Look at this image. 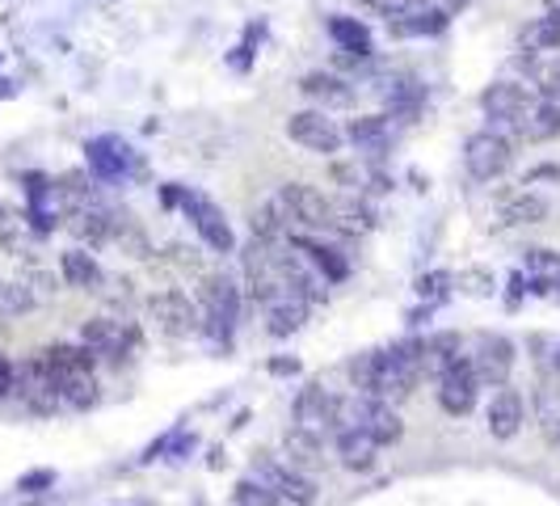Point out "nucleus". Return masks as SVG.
Masks as SVG:
<instances>
[{
  "label": "nucleus",
  "mask_w": 560,
  "mask_h": 506,
  "mask_svg": "<svg viewBox=\"0 0 560 506\" xmlns=\"http://www.w3.org/2000/svg\"><path fill=\"white\" fill-rule=\"evenodd\" d=\"M523 422H527V401H523V393L518 389H498L493 393V401H489V410H485V426H489V435L493 439H502V444H510L518 430H523Z\"/></svg>",
  "instance_id": "obj_12"
},
{
  "label": "nucleus",
  "mask_w": 560,
  "mask_h": 506,
  "mask_svg": "<svg viewBox=\"0 0 560 506\" xmlns=\"http://www.w3.org/2000/svg\"><path fill=\"white\" fill-rule=\"evenodd\" d=\"M59 271H63V279H68V287H81V291H97L102 287V266L93 262V253L84 250H68L63 257H59Z\"/></svg>",
  "instance_id": "obj_21"
},
{
  "label": "nucleus",
  "mask_w": 560,
  "mask_h": 506,
  "mask_svg": "<svg viewBox=\"0 0 560 506\" xmlns=\"http://www.w3.org/2000/svg\"><path fill=\"white\" fill-rule=\"evenodd\" d=\"M186 211H190V220H195L198 237L211 245V250L220 253H232V245H236V237H232V228H228L224 211L215 207V203H207V198H186Z\"/></svg>",
  "instance_id": "obj_14"
},
{
  "label": "nucleus",
  "mask_w": 560,
  "mask_h": 506,
  "mask_svg": "<svg viewBox=\"0 0 560 506\" xmlns=\"http://www.w3.org/2000/svg\"><path fill=\"white\" fill-rule=\"evenodd\" d=\"M59 401H68V405H77V410H89V405L97 401V380H93V371L63 376V380H59Z\"/></svg>",
  "instance_id": "obj_26"
},
{
  "label": "nucleus",
  "mask_w": 560,
  "mask_h": 506,
  "mask_svg": "<svg viewBox=\"0 0 560 506\" xmlns=\"http://www.w3.org/2000/svg\"><path fill=\"white\" fill-rule=\"evenodd\" d=\"M18 228H22L18 211L13 207H0V245H13L18 241Z\"/></svg>",
  "instance_id": "obj_34"
},
{
  "label": "nucleus",
  "mask_w": 560,
  "mask_h": 506,
  "mask_svg": "<svg viewBox=\"0 0 560 506\" xmlns=\"http://www.w3.org/2000/svg\"><path fill=\"white\" fill-rule=\"evenodd\" d=\"M548 211H552L548 198H539V195H518L505 203V220H510V225H544Z\"/></svg>",
  "instance_id": "obj_28"
},
{
  "label": "nucleus",
  "mask_w": 560,
  "mask_h": 506,
  "mask_svg": "<svg viewBox=\"0 0 560 506\" xmlns=\"http://www.w3.org/2000/svg\"><path fill=\"white\" fill-rule=\"evenodd\" d=\"M468 364H472L480 384L505 389V384H510V371H514V346H510L502 334H480L477 350H472Z\"/></svg>",
  "instance_id": "obj_8"
},
{
  "label": "nucleus",
  "mask_w": 560,
  "mask_h": 506,
  "mask_svg": "<svg viewBox=\"0 0 560 506\" xmlns=\"http://www.w3.org/2000/svg\"><path fill=\"white\" fill-rule=\"evenodd\" d=\"M359 4H366V9H375L380 18H388V22H396V18H405L409 9H418L421 0H359Z\"/></svg>",
  "instance_id": "obj_33"
},
{
  "label": "nucleus",
  "mask_w": 560,
  "mask_h": 506,
  "mask_svg": "<svg viewBox=\"0 0 560 506\" xmlns=\"http://www.w3.org/2000/svg\"><path fill=\"white\" fill-rule=\"evenodd\" d=\"M350 426L366 430V435L375 439V448H393V444H400V435H405L400 414H396L388 401H375V396L359 401V410H354V422H350Z\"/></svg>",
  "instance_id": "obj_10"
},
{
  "label": "nucleus",
  "mask_w": 560,
  "mask_h": 506,
  "mask_svg": "<svg viewBox=\"0 0 560 506\" xmlns=\"http://www.w3.org/2000/svg\"><path fill=\"white\" fill-rule=\"evenodd\" d=\"M287 136L300 143V148L316 152V157H337L341 143H346V131H341L325 111L291 114V118H287Z\"/></svg>",
  "instance_id": "obj_3"
},
{
  "label": "nucleus",
  "mask_w": 560,
  "mask_h": 506,
  "mask_svg": "<svg viewBox=\"0 0 560 506\" xmlns=\"http://www.w3.org/2000/svg\"><path fill=\"white\" fill-rule=\"evenodd\" d=\"M168 253H177V262L182 266H198V257H195V250H186V245H173Z\"/></svg>",
  "instance_id": "obj_36"
},
{
  "label": "nucleus",
  "mask_w": 560,
  "mask_h": 506,
  "mask_svg": "<svg viewBox=\"0 0 560 506\" xmlns=\"http://www.w3.org/2000/svg\"><path fill=\"white\" fill-rule=\"evenodd\" d=\"M544 13H548V18H557V22H560V0H544Z\"/></svg>",
  "instance_id": "obj_37"
},
{
  "label": "nucleus",
  "mask_w": 560,
  "mask_h": 506,
  "mask_svg": "<svg viewBox=\"0 0 560 506\" xmlns=\"http://www.w3.org/2000/svg\"><path fill=\"white\" fill-rule=\"evenodd\" d=\"M477 371L468 359H455L451 367L439 371V405L447 410L451 418H464V414H472V405H477Z\"/></svg>",
  "instance_id": "obj_7"
},
{
  "label": "nucleus",
  "mask_w": 560,
  "mask_h": 506,
  "mask_svg": "<svg viewBox=\"0 0 560 506\" xmlns=\"http://www.w3.org/2000/svg\"><path fill=\"white\" fill-rule=\"evenodd\" d=\"M38 300H34V291H30L26 283H9L0 279V321H13V317H26Z\"/></svg>",
  "instance_id": "obj_27"
},
{
  "label": "nucleus",
  "mask_w": 560,
  "mask_h": 506,
  "mask_svg": "<svg viewBox=\"0 0 560 506\" xmlns=\"http://www.w3.org/2000/svg\"><path fill=\"white\" fill-rule=\"evenodd\" d=\"M257 304H261V312H266V330H270L275 337L295 334V330L308 321V300H304L300 291H291L282 279L275 283Z\"/></svg>",
  "instance_id": "obj_6"
},
{
  "label": "nucleus",
  "mask_w": 560,
  "mask_h": 506,
  "mask_svg": "<svg viewBox=\"0 0 560 506\" xmlns=\"http://www.w3.org/2000/svg\"><path fill=\"white\" fill-rule=\"evenodd\" d=\"M535 422H539L544 444L557 451V444H560V384L557 380L535 384Z\"/></svg>",
  "instance_id": "obj_19"
},
{
  "label": "nucleus",
  "mask_w": 560,
  "mask_h": 506,
  "mask_svg": "<svg viewBox=\"0 0 560 506\" xmlns=\"http://www.w3.org/2000/svg\"><path fill=\"white\" fill-rule=\"evenodd\" d=\"M371 211H366L363 203H341V207H334V228H341V232H350V237H359V232H371Z\"/></svg>",
  "instance_id": "obj_30"
},
{
  "label": "nucleus",
  "mask_w": 560,
  "mask_h": 506,
  "mask_svg": "<svg viewBox=\"0 0 560 506\" xmlns=\"http://www.w3.org/2000/svg\"><path fill=\"white\" fill-rule=\"evenodd\" d=\"M22 401H26L34 414H56L59 405V380L56 371L47 367V359L43 355H34L26 367H22Z\"/></svg>",
  "instance_id": "obj_11"
},
{
  "label": "nucleus",
  "mask_w": 560,
  "mask_h": 506,
  "mask_svg": "<svg viewBox=\"0 0 560 506\" xmlns=\"http://www.w3.org/2000/svg\"><path fill=\"white\" fill-rule=\"evenodd\" d=\"M282 451H287V464L295 469V473H316L320 469V439H312L304 430H287V439H282Z\"/></svg>",
  "instance_id": "obj_23"
},
{
  "label": "nucleus",
  "mask_w": 560,
  "mask_h": 506,
  "mask_svg": "<svg viewBox=\"0 0 560 506\" xmlns=\"http://www.w3.org/2000/svg\"><path fill=\"white\" fill-rule=\"evenodd\" d=\"M523 47L535 51V56H548V51H560V22L557 18H535L532 26H523Z\"/></svg>",
  "instance_id": "obj_25"
},
{
  "label": "nucleus",
  "mask_w": 560,
  "mask_h": 506,
  "mask_svg": "<svg viewBox=\"0 0 560 506\" xmlns=\"http://www.w3.org/2000/svg\"><path fill=\"white\" fill-rule=\"evenodd\" d=\"M523 266H527V275H532L539 287H548V283H560V253L557 250H527Z\"/></svg>",
  "instance_id": "obj_29"
},
{
  "label": "nucleus",
  "mask_w": 560,
  "mask_h": 506,
  "mask_svg": "<svg viewBox=\"0 0 560 506\" xmlns=\"http://www.w3.org/2000/svg\"><path fill=\"white\" fill-rule=\"evenodd\" d=\"M232 498H236V506H279V494L266 481H241Z\"/></svg>",
  "instance_id": "obj_31"
},
{
  "label": "nucleus",
  "mask_w": 560,
  "mask_h": 506,
  "mask_svg": "<svg viewBox=\"0 0 560 506\" xmlns=\"http://www.w3.org/2000/svg\"><path fill=\"white\" fill-rule=\"evenodd\" d=\"M552 367H557V371H560V346H557V350H552Z\"/></svg>",
  "instance_id": "obj_38"
},
{
  "label": "nucleus",
  "mask_w": 560,
  "mask_h": 506,
  "mask_svg": "<svg viewBox=\"0 0 560 506\" xmlns=\"http://www.w3.org/2000/svg\"><path fill=\"white\" fill-rule=\"evenodd\" d=\"M480 106L493 123H518L523 114L532 111V93H527V84L518 81H493L480 93Z\"/></svg>",
  "instance_id": "obj_13"
},
{
  "label": "nucleus",
  "mask_w": 560,
  "mask_h": 506,
  "mask_svg": "<svg viewBox=\"0 0 560 506\" xmlns=\"http://www.w3.org/2000/svg\"><path fill=\"white\" fill-rule=\"evenodd\" d=\"M300 89H304V97H312L320 111H334V106H350L354 102V89L341 81V77H334V72H308Z\"/></svg>",
  "instance_id": "obj_17"
},
{
  "label": "nucleus",
  "mask_w": 560,
  "mask_h": 506,
  "mask_svg": "<svg viewBox=\"0 0 560 506\" xmlns=\"http://www.w3.org/2000/svg\"><path fill=\"white\" fill-rule=\"evenodd\" d=\"M329 34H334V43L346 56H354V59L371 56V34H366L363 22H354V18H334V22H329Z\"/></svg>",
  "instance_id": "obj_24"
},
{
  "label": "nucleus",
  "mask_w": 560,
  "mask_h": 506,
  "mask_svg": "<svg viewBox=\"0 0 560 506\" xmlns=\"http://www.w3.org/2000/svg\"><path fill=\"white\" fill-rule=\"evenodd\" d=\"M510 161H514V143L502 140L498 131H477L472 140L464 143V165H468V173L477 182L502 177L505 169H510Z\"/></svg>",
  "instance_id": "obj_5"
},
{
  "label": "nucleus",
  "mask_w": 560,
  "mask_h": 506,
  "mask_svg": "<svg viewBox=\"0 0 560 506\" xmlns=\"http://www.w3.org/2000/svg\"><path fill=\"white\" fill-rule=\"evenodd\" d=\"M341 426V401L334 393H325L320 384H308L295 396V430H304L312 439H325Z\"/></svg>",
  "instance_id": "obj_4"
},
{
  "label": "nucleus",
  "mask_w": 560,
  "mask_h": 506,
  "mask_svg": "<svg viewBox=\"0 0 560 506\" xmlns=\"http://www.w3.org/2000/svg\"><path fill=\"white\" fill-rule=\"evenodd\" d=\"M261 481H266L279 498H287V503H295V506H308L312 498H316L312 478L308 473H295V469H261Z\"/></svg>",
  "instance_id": "obj_20"
},
{
  "label": "nucleus",
  "mask_w": 560,
  "mask_h": 506,
  "mask_svg": "<svg viewBox=\"0 0 560 506\" xmlns=\"http://www.w3.org/2000/svg\"><path fill=\"white\" fill-rule=\"evenodd\" d=\"M354 380H363V393L375 401H405L413 396V389L425 376V342H400L393 350H380V355H366L363 364L350 367Z\"/></svg>",
  "instance_id": "obj_1"
},
{
  "label": "nucleus",
  "mask_w": 560,
  "mask_h": 506,
  "mask_svg": "<svg viewBox=\"0 0 560 506\" xmlns=\"http://www.w3.org/2000/svg\"><path fill=\"white\" fill-rule=\"evenodd\" d=\"M375 439L359 430V426H341L337 430V456H341V464L350 469V473H366L371 464H375Z\"/></svg>",
  "instance_id": "obj_16"
},
{
  "label": "nucleus",
  "mask_w": 560,
  "mask_h": 506,
  "mask_svg": "<svg viewBox=\"0 0 560 506\" xmlns=\"http://www.w3.org/2000/svg\"><path fill=\"white\" fill-rule=\"evenodd\" d=\"M148 321L156 325V334L186 337L198 325V309L182 291H161V296L148 300Z\"/></svg>",
  "instance_id": "obj_9"
},
{
  "label": "nucleus",
  "mask_w": 560,
  "mask_h": 506,
  "mask_svg": "<svg viewBox=\"0 0 560 506\" xmlns=\"http://www.w3.org/2000/svg\"><path fill=\"white\" fill-rule=\"evenodd\" d=\"M560 136V106L552 102H535L532 111L523 114V140L527 143H548Z\"/></svg>",
  "instance_id": "obj_22"
},
{
  "label": "nucleus",
  "mask_w": 560,
  "mask_h": 506,
  "mask_svg": "<svg viewBox=\"0 0 560 506\" xmlns=\"http://www.w3.org/2000/svg\"><path fill=\"white\" fill-rule=\"evenodd\" d=\"M198 300H202V309H207V317H211L215 325H232V321H236V312H241V296H236V287H232L228 279H220V275L202 279Z\"/></svg>",
  "instance_id": "obj_15"
},
{
  "label": "nucleus",
  "mask_w": 560,
  "mask_h": 506,
  "mask_svg": "<svg viewBox=\"0 0 560 506\" xmlns=\"http://www.w3.org/2000/svg\"><path fill=\"white\" fill-rule=\"evenodd\" d=\"M81 342L93 355H122L127 350V330L114 317H93V321H84Z\"/></svg>",
  "instance_id": "obj_18"
},
{
  "label": "nucleus",
  "mask_w": 560,
  "mask_h": 506,
  "mask_svg": "<svg viewBox=\"0 0 560 506\" xmlns=\"http://www.w3.org/2000/svg\"><path fill=\"white\" fill-rule=\"evenodd\" d=\"M354 143H371V140H384V118L380 114H371V118H354L350 123V131H346Z\"/></svg>",
  "instance_id": "obj_32"
},
{
  "label": "nucleus",
  "mask_w": 560,
  "mask_h": 506,
  "mask_svg": "<svg viewBox=\"0 0 560 506\" xmlns=\"http://www.w3.org/2000/svg\"><path fill=\"white\" fill-rule=\"evenodd\" d=\"M9 393H18V367L9 364V355H0V401Z\"/></svg>",
  "instance_id": "obj_35"
},
{
  "label": "nucleus",
  "mask_w": 560,
  "mask_h": 506,
  "mask_svg": "<svg viewBox=\"0 0 560 506\" xmlns=\"http://www.w3.org/2000/svg\"><path fill=\"white\" fill-rule=\"evenodd\" d=\"M275 211L282 216V225L291 228H334V203L320 195L316 186H304V182H291L282 186L279 195L270 198Z\"/></svg>",
  "instance_id": "obj_2"
}]
</instances>
